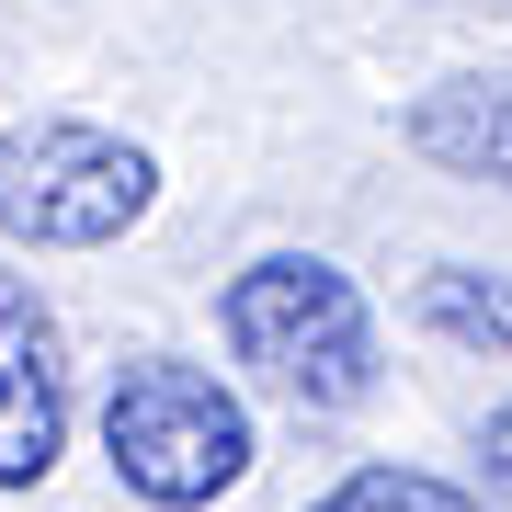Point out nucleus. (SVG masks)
I'll list each match as a JSON object with an SVG mask.
<instances>
[{
	"instance_id": "1",
	"label": "nucleus",
	"mask_w": 512,
	"mask_h": 512,
	"mask_svg": "<svg viewBox=\"0 0 512 512\" xmlns=\"http://www.w3.org/2000/svg\"><path fill=\"white\" fill-rule=\"evenodd\" d=\"M217 342H228V365L251 376L262 399H285L308 421L376 399V308H365V285H353L330 251L239 262V274L217 285Z\"/></svg>"
},
{
	"instance_id": "2",
	"label": "nucleus",
	"mask_w": 512,
	"mask_h": 512,
	"mask_svg": "<svg viewBox=\"0 0 512 512\" xmlns=\"http://www.w3.org/2000/svg\"><path fill=\"white\" fill-rule=\"evenodd\" d=\"M103 467L114 490L148 501V512H205L228 501L239 478L262 467V421L251 399L194 365V353H137V365H114L103 387Z\"/></svg>"
},
{
	"instance_id": "3",
	"label": "nucleus",
	"mask_w": 512,
	"mask_h": 512,
	"mask_svg": "<svg viewBox=\"0 0 512 512\" xmlns=\"http://www.w3.org/2000/svg\"><path fill=\"white\" fill-rule=\"evenodd\" d=\"M160 205V160L92 114L0 126V239L12 251H114Z\"/></svg>"
},
{
	"instance_id": "4",
	"label": "nucleus",
	"mask_w": 512,
	"mask_h": 512,
	"mask_svg": "<svg viewBox=\"0 0 512 512\" xmlns=\"http://www.w3.org/2000/svg\"><path fill=\"white\" fill-rule=\"evenodd\" d=\"M57 456H69V342H57L46 296L0 262V501L46 490Z\"/></svg>"
},
{
	"instance_id": "5",
	"label": "nucleus",
	"mask_w": 512,
	"mask_h": 512,
	"mask_svg": "<svg viewBox=\"0 0 512 512\" xmlns=\"http://www.w3.org/2000/svg\"><path fill=\"white\" fill-rule=\"evenodd\" d=\"M399 137H410V160L512 194V80H433V92H410Z\"/></svg>"
},
{
	"instance_id": "6",
	"label": "nucleus",
	"mask_w": 512,
	"mask_h": 512,
	"mask_svg": "<svg viewBox=\"0 0 512 512\" xmlns=\"http://www.w3.org/2000/svg\"><path fill=\"white\" fill-rule=\"evenodd\" d=\"M410 308H421V330H433V342L512 365V274H478V262H433Z\"/></svg>"
},
{
	"instance_id": "7",
	"label": "nucleus",
	"mask_w": 512,
	"mask_h": 512,
	"mask_svg": "<svg viewBox=\"0 0 512 512\" xmlns=\"http://www.w3.org/2000/svg\"><path fill=\"white\" fill-rule=\"evenodd\" d=\"M308 512H490V501L456 490V478H433V467H342Z\"/></svg>"
},
{
	"instance_id": "8",
	"label": "nucleus",
	"mask_w": 512,
	"mask_h": 512,
	"mask_svg": "<svg viewBox=\"0 0 512 512\" xmlns=\"http://www.w3.org/2000/svg\"><path fill=\"white\" fill-rule=\"evenodd\" d=\"M478 467H490V478H501V490H512V399H501L490 421H478Z\"/></svg>"
}]
</instances>
